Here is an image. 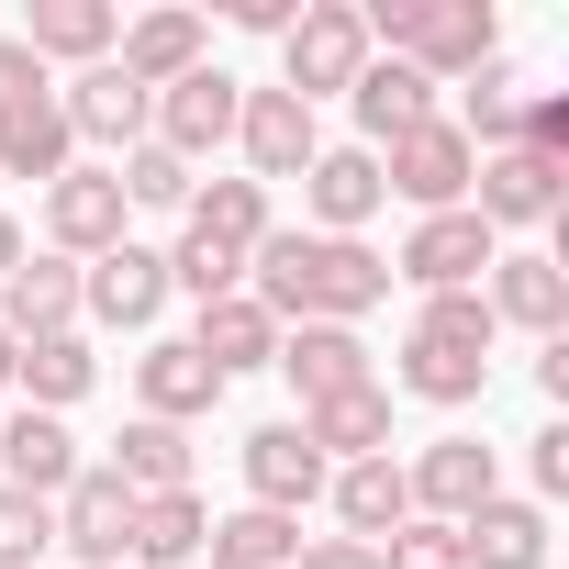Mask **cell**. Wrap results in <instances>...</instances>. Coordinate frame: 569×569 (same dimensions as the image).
<instances>
[{"mask_svg":"<svg viewBox=\"0 0 569 569\" xmlns=\"http://www.w3.org/2000/svg\"><path fill=\"white\" fill-rule=\"evenodd\" d=\"M558 179H569L558 157H525V146H491V157H480V179H469V190H480L469 212H480L491 234H502V223H547V212H558Z\"/></svg>","mask_w":569,"mask_h":569,"instance_id":"cell-12","label":"cell"},{"mask_svg":"<svg viewBox=\"0 0 569 569\" xmlns=\"http://www.w3.org/2000/svg\"><path fill=\"white\" fill-rule=\"evenodd\" d=\"M201 536H212V513H201L190 491H157V502H134V547H123V558H146V569H190Z\"/></svg>","mask_w":569,"mask_h":569,"instance_id":"cell-30","label":"cell"},{"mask_svg":"<svg viewBox=\"0 0 569 569\" xmlns=\"http://www.w3.org/2000/svg\"><path fill=\"white\" fill-rule=\"evenodd\" d=\"M469 79H480V90H469V123H480L491 146H513V112H525V79H513L502 57H491V68H469ZM469 123H458V134H469Z\"/></svg>","mask_w":569,"mask_h":569,"instance_id":"cell-38","label":"cell"},{"mask_svg":"<svg viewBox=\"0 0 569 569\" xmlns=\"http://www.w3.org/2000/svg\"><path fill=\"white\" fill-rule=\"evenodd\" d=\"M380 569H469V558H458V525H391Z\"/></svg>","mask_w":569,"mask_h":569,"instance_id":"cell-39","label":"cell"},{"mask_svg":"<svg viewBox=\"0 0 569 569\" xmlns=\"http://www.w3.org/2000/svg\"><path fill=\"white\" fill-rule=\"evenodd\" d=\"M291 569H380V547H358V536H325V547H302Z\"/></svg>","mask_w":569,"mask_h":569,"instance_id":"cell-41","label":"cell"},{"mask_svg":"<svg viewBox=\"0 0 569 569\" xmlns=\"http://www.w3.org/2000/svg\"><path fill=\"white\" fill-rule=\"evenodd\" d=\"M57 536H68L90 569H123V547H134V491H123L112 469H79V480L57 491Z\"/></svg>","mask_w":569,"mask_h":569,"instance_id":"cell-10","label":"cell"},{"mask_svg":"<svg viewBox=\"0 0 569 569\" xmlns=\"http://www.w3.org/2000/svg\"><path fill=\"white\" fill-rule=\"evenodd\" d=\"M112 179H123V201H146V212H190V168H179L168 146H134Z\"/></svg>","mask_w":569,"mask_h":569,"instance_id":"cell-35","label":"cell"},{"mask_svg":"<svg viewBox=\"0 0 569 569\" xmlns=\"http://www.w3.org/2000/svg\"><path fill=\"white\" fill-rule=\"evenodd\" d=\"M123 179L112 168H68V179H46V234L68 246V257H112L123 246Z\"/></svg>","mask_w":569,"mask_h":569,"instance_id":"cell-7","label":"cell"},{"mask_svg":"<svg viewBox=\"0 0 569 569\" xmlns=\"http://www.w3.org/2000/svg\"><path fill=\"white\" fill-rule=\"evenodd\" d=\"M234 112H246V90H234L223 68H190L179 90H157V146L190 168V157H212V146L234 134Z\"/></svg>","mask_w":569,"mask_h":569,"instance_id":"cell-9","label":"cell"},{"mask_svg":"<svg viewBox=\"0 0 569 569\" xmlns=\"http://www.w3.org/2000/svg\"><path fill=\"white\" fill-rule=\"evenodd\" d=\"M23 101H46V68H34V57H23V34H12V46H0V123H12Z\"/></svg>","mask_w":569,"mask_h":569,"instance_id":"cell-40","label":"cell"},{"mask_svg":"<svg viewBox=\"0 0 569 569\" xmlns=\"http://www.w3.org/2000/svg\"><path fill=\"white\" fill-rule=\"evenodd\" d=\"M190 347L212 358V380H234V369H268V358H279V325H268V313H257L246 291H223V302H201Z\"/></svg>","mask_w":569,"mask_h":569,"instance_id":"cell-26","label":"cell"},{"mask_svg":"<svg viewBox=\"0 0 569 569\" xmlns=\"http://www.w3.org/2000/svg\"><path fill=\"white\" fill-rule=\"evenodd\" d=\"M358 123H369V157L402 146L413 123H436V79H413L402 57H369V68H358Z\"/></svg>","mask_w":569,"mask_h":569,"instance_id":"cell-23","label":"cell"},{"mask_svg":"<svg viewBox=\"0 0 569 569\" xmlns=\"http://www.w3.org/2000/svg\"><path fill=\"white\" fill-rule=\"evenodd\" d=\"M134 391H146V413H157V425H190V413H212V402H223V380H212V358H201L190 336L146 347V358H134Z\"/></svg>","mask_w":569,"mask_h":569,"instance_id":"cell-19","label":"cell"},{"mask_svg":"<svg viewBox=\"0 0 569 569\" xmlns=\"http://www.w3.org/2000/svg\"><path fill=\"white\" fill-rule=\"evenodd\" d=\"M491 268V223L458 201V212H425L413 223V246H402V279H413V291L425 302H447V291H469V279Z\"/></svg>","mask_w":569,"mask_h":569,"instance_id":"cell-6","label":"cell"},{"mask_svg":"<svg viewBox=\"0 0 569 569\" xmlns=\"http://www.w3.org/2000/svg\"><path fill=\"white\" fill-rule=\"evenodd\" d=\"M134 502H157V491H190V436L179 425H157V413H134L123 425V458H101Z\"/></svg>","mask_w":569,"mask_h":569,"instance_id":"cell-27","label":"cell"},{"mask_svg":"<svg viewBox=\"0 0 569 569\" xmlns=\"http://www.w3.org/2000/svg\"><path fill=\"white\" fill-rule=\"evenodd\" d=\"M0 469H12V480H0V491H34V502H57L90 458L68 447V425L57 413H12V425H0Z\"/></svg>","mask_w":569,"mask_h":569,"instance_id":"cell-17","label":"cell"},{"mask_svg":"<svg viewBox=\"0 0 569 569\" xmlns=\"http://www.w3.org/2000/svg\"><path fill=\"white\" fill-rule=\"evenodd\" d=\"M79 302H90L101 325H157V302H168V257L123 234L112 257H90V279H79Z\"/></svg>","mask_w":569,"mask_h":569,"instance_id":"cell-15","label":"cell"},{"mask_svg":"<svg viewBox=\"0 0 569 569\" xmlns=\"http://www.w3.org/2000/svg\"><path fill=\"white\" fill-rule=\"evenodd\" d=\"M480 380H491V302H480V291L425 302L413 336H402V391H425V402H480Z\"/></svg>","mask_w":569,"mask_h":569,"instance_id":"cell-2","label":"cell"},{"mask_svg":"<svg viewBox=\"0 0 569 569\" xmlns=\"http://www.w3.org/2000/svg\"><path fill=\"white\" fill-rule=\"evenodd\" d=\"M246 279H257V313L268 325H347V313H369L380 291H391V257H369L358 234H257V257H246Z\"/></svg>","mask_w":569,"mask_h":569,"instance_id":"cell-1","label":"cell"},{"mask_svg":"<svg viewBox=\"0 0 569 569\" xmlns=\"http://www.w3.org/2000/svg\"><path fill=\"white\" fill-rule=\"evenodd\" d=\"M12 268H23V223H12V212H0V279H12Z\"/></svg>","mask_w":569,"mask_h":569,"instance_id":"cell-43","label":"cell"},{"mask_svg":"<svg viewBox=\"0 0 569 569\" xmlns=\"http://www.w3.org/2000/svg\"><path fill=\"white\" fill-rule=\"evenodd\" d=\"M57 112H68V134H90V146H123V157H134V146H146V123H157V90H134V79L101 57V68H79V90H68Z\"/></svg>","mask_w":569,"mask_h":569,"instance_id":"cell-11","label":"cell"},{"mask_svg":"<svg viewBox=\"0 0 569 569\" xmlns=\"http://www.w3.org/2000/svg\"><path fill=\"white\" fill-rule=\"evenodd\" d=\"M458 558H469V569H547V513L491 491V502L458 525Z\"/></svg>","mask_w":569,"mask_h":569,"instance_id":"cell-25","label":"cell"},{"mask_svg":"<svg viewBox=\"0 0 569 569\" xmlns=\"http://www.w3.org/2000/svg\"><path fill=\"white\" fill-rule=\"evenodd\" d=\"M12 358H23V347H12V336H0V380H12Z\"/></svg>","mask_w":569,"mask_h":569,"instance_id":"cell-44","label":"cell"},{"mask_svg":"<svg viewBox=\"0 0 569 569\" xmlns=\"http://www.w3.org/2000/svg\"><path fill=\"white\" fill-rule=\"evenodd\" d=\"M536 491H569V425L536 436Z\"/></svg>","mask_w":569,"mask_h":569,"instance_id":"cell-42","label":"cell"},{"mask_svg":"<svg viewBox=\"0 0 569 569\" xmlns=\"http://www.w3.org/2000/svg\"><path fill=\"white\" fill-rule=\"evenodd\" d=\"M369 34H391V57L413 79H469V68H491V0H380Z\"/></svg>","mask_w":569,"mask_h":569,"instance_id":"cell-3","label":"cell"},{"mask_svg":"<svg viewBox=\"0 0 569 569\" xmlns=\"http://www.w3.org/2000/svg\"><path fill=\"white\" fill-rule=\"evenodd\" d=\"M491 325H536V336H558L569 325V268L558 257H491Z\"/></svg>","mask_w":569,"mask_h":569,"instance_id":"cell-21","label":"cell"},{"mask_svg":"<svg viewBox=\"0 0 569 569\" xmlns=\"http://www.w3.org/2000/svg\"><path fill=\"white\" fill-rule=\"evenodd\" d=\"M246 491H257V513H302L325 491V458L302 447V425H257L246 436Z\"/></svg>","mask_w":569,"mask_h":569,"instance_id":"cell-16","label":"cell"},{"mask_svg":"<svg viewBox=\"0 0 569 569\" xmlns=\"http://www.w3.org/2000/svg\"><path fill=\"white\" fill-rule=\"evenodd\" d=\"M302 190H313V223H325V234H358V223L391 201L369 146H336V157H313V168H302Z\"/></svg>","mask_w":569,"mask_h":569,"instance_id":"cell-24","label":"cell"},{"mask_svg":"<svg viewBox=\"0 0 569 569\" xmlns=\"http://www.w3.org/2000/svg\"><path fill=\"white\" fill-rule=\"evenodd\" d=\"M302 447L336 469V458H391V391L369 380V391H336V402H313L302 413Z\"/></svg>","mask_w":569,"mask_h":569,"instance_id":"cell-20","label":"cell"},{"mask_svg":"<svg viewBox=\"0 0 569 569\" xmlns=\"http://www.w3.org/2000/svg\"><path fill=\"white\" fill-rule=\"evenodd\" d=\"M46 536H57V502L0 491V569H34V558H46Z\"/></svg>","mask_w":569,"mask_h":569,"instance_id":"cell-36","label":"cell"},{"mask_svg":"<svg viewBox=\"0 0 569 569\" xmlns=\"http://www.w3.org/2000/svg\"><path fill=\"white\" fill-rule=\"evenodd\" d=\"M369 46H380V34H369V12H358V0H302V23L279 34V57H291V79H279V90L313 112L325 90H358Z\"/></svg>","mask_w":569,"mask_h":569,"instance_id":"cell-4","label":"cell"},{"mask_svg":"<svg viewBox=\"0 0 569 569\" xmlns=\"http://www.w3.org/2000/svg\"><path fill=\"white\" fill-rule=\"evenodd\" d=\"M268 369H291V380H302V413L336 402V391H369V347H358L347 325H302V336H279Z\"/></svg>","mask_w":569,"mask_h":569,"instance_id":"cell-18","label":"cell"},{"mask_svg":"<svg viewBox=\"0 0 569 569\" xmlns=\"http://www.w3.org/2000/svg\"><path fill=\"white\" fill-rule=\"evenodd\" d=\"M402 491H413L425 525H469V513L491 502V447H480V436H436V447L402 469Z\"/></svg>","mask_w":569,"mask_h":569,"instance_id":"cell-8","label":"cell"},{"mask_svg":"<svg viewBox=\"0 0 569 569\" xmlns=\"http://www.w3.org/2000/svg\"><path fill=\"white\" fill-rule=\"evenodd\" d=\"M201 547H212V569H291V558H302V525H291V513H257V502H246V513H223Z\"/></svg>","mask_w":569,"mask_h":569,"instance_id":"cell-31","label":"cell"},{"mask_svg":"<svg viewBox=\"0 0 569 569\" xmlns=\"http://www.w3.org/2000/svg\"><path fill=\"white\" fill-rule=\"evenodd\" d=\"M79 325V268L68 257H23L12 279H0V336L34 347V336H68Z\"/></svg>","mask_w":569,"mask_h":569,"instance_id":"cell-13","label":"cell"},{"mask_svg":"<svg viewBox=\"0 0 569 569\" xmlns=\"http://www.w3.org/2000/svg\"><path fill=\"white\" fill-rule=\"evenodd\" d=\"M469 179H480V146H469L458 123H413V134L380 157V190H402L413 212H458Z\"/></svg>","mask_w":569,"mask_h":569,"instance_id":"cell-5","label":"cell"},{"mask_svg":"<svg viewBox=\"0 0 569 569\" xmlns=\"http://www.w3.org/2000/svg\"><path fill=\"white\" fill-rule=\"evenodd\" d=\"M234 134H246V157H257V190H268V179H302V168L325 157V146H313V112H302L291 90H246Z\"/></svg>","mask_w":569,"mask_h":569,"instance_id":"cell-14","label":"cell"},{"mask_svg":"<svg viewBox=\"0 0 569 569\" xmlns=\"http://www.w3.org/2000/svg\"><path fill=\"white\" fill-rule=\"evenodd\" d=\"M68 112H57V90L46 101H23L12 123H0V168H12V179H68Z\"/></svg>","mask_w":569,"mask_h":569,"instance_id":"cell-32","label":"cell"},{"mask_svg":"<svg viewBox=\"0 0 569 569\" xmlns=\"http://www.w3.org/2000/svg\"><path fill=\"white\" fill-rule=\"evenodd\" d=\"M190 234L223 246V257H257V234H268V190H257V179H212V190H190Z\"/></svg>","mask_w":569,"mask_h":569,"instance_id":"cell-29","label":"cell"},{"mask_svg":"<svg viewBox=\"0 0 569 569\" xmlns=\"http://www.w3.org/2000/svg\"><path fill=\"white\" fill-rule=\"evenodd\" d=\"M12 380H23V391H34V413H57V402H79V391H90V380H101V358H90V347H79V336H34V347H23V358H12Z\"/></svg>","mask_w":569,"mask_h":569,"instance_id":"cell-34","label":"cell"},{"mask_svg":"<svg viewBox=\"0 0 569 569\" xmlns=\"http://www.w3.org/2000/svg\"><path fill=\"white\" fill-rule=\"evenodd\" d=\"M134 90H179L190 68H201V12H146V23H123V57H112Z\"/></svg>","mask_w":569,"mask_h":569,"instance_id":"cell-22","label":"cell"},{"mask_svg":"<svg viewBox=\"0 0 569 569\" xmlns=\"http://www.w3.org/2000/svg\"><path fill=\"white\" fill-rule=\"evenodd\" d=\"M336 513H347V536H358V547H380L391 525H413V491H402V469H391V458H347V469H336Z\"/></svg>","mask_w":569,"mask_h":569,"instance_id":"cell-28","label":"cell"},{"mask_svg":"<svg viewBox=\"0 0 569 569\" xmlns=\"http://www.w3.org/2000/svg\"><path fill=\"white\" fill-rule=\"evenodd\" d=\"M123 23L101 12V0H34V34H23V57L46 68V57H90L101 68V46H112Z\"/></svg>","mask_w":569,"mask_h":569,"instance_id":"cell-33","label":"cell"},{"mask_svg":"<svg viewBox=\"0 0 569 569\" xmlns=\"http://www.w3.org/2000/svg\"><path fill=\"white\" fill-rule=\"evenodd\" d=\"M168 279L190 302H223V291H246V257H223V246H201V234H179V257H168Z\"/></svg>","mask_w":569,"mask_h":569,"instance_id":"cell-37","label":"cell"}]
</instances>
